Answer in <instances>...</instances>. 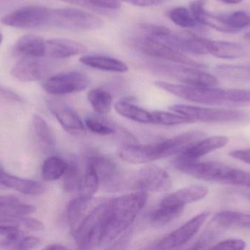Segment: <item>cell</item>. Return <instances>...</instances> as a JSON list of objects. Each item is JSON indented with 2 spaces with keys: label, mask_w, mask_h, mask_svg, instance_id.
<instances>
[{
  "label": "cell",
  "mask_w": 250,
  "mask_h": 250,
  "mask_svg": "<svg viewBox=\"0 0 250 250\" xmlns=\"http://www.w3.org/2000/svg\"><path fill=\"white\" fill-rule=\"evenodd\" d=\"M245 38L248 41H250V32H247L245 35Z\"/></svg>",
  "instance_id": "obj_53"
},
{
  "label": "cell",
  "mask_w": 250,
  "mask_h": 250,
  "mask_svg": "<svg viewBox=\"0 0 250 250\" xmlns=\"http://www.w3.org/2000/svg\"><path fill=\"white\" fill-rule=\"evenodd\" d=\"M104 22L89 12L77 8L48 9L45 25L69 30H95Z\"/></svg>",
  "instance_id": "obj_5"
},
{
  "label": "cell",
  "mask_w": 250,
  "mask_h": 250,
  "mask_svg": "<svg viewBox=\"0 0 250 250\" xmlns=\"http://www.w3.org/2000/svg\"><path fill=\"white\" fill-rule=\"evenodd\" d=\"M22 227L31 231H41L44 229V225L36 219L29 218V217L28 218L25 217Z\"/></svg>",
  "instance_id": "obj_46"
},
{
  "label": "cell",
  "mask_w": 250,
  "mask_h": 250,
  "mask_svg": "<svg viewBox=\"0 0 250 250\" xmlns=\"http://www.w3.org/2000/svg\"><path fill=\"white\" fill-rule=\"evenodd\" d=\"M48 8L40 5L23 6L1 18L4 25L19 29H32L45 25Z\"/></svg>",
  "instance_id": "obj_11"
},
{
  "label": "cell",
  "mask_w": 250,
  "mask_h": 250,
  "mask_svg": "<svg viewBox=\"0 0 250 250\" xmlns=\"http://www.w3.org/2000/svg\"><path fill=\"white\" fill-rule=\"evenodd\" d=\"M13 52L16 55L41 58L45 55L46 43L37 35H23L16 41L13 46Z\"/></svg>",
  "instance_id": "obj_21"
},
{
  "label": "cell",
  "mask_w": 250,
  "mask_h": 250,
  "mask_svg": "<svg viewBox=\"0 0 250 250\" xmlns=\"http://www.w3.org/2000/svg\"><path fill=\"white\" fill-rule=\"evenodd\" d=\"M0 184L4 188L27 195H39L45 191L43 185L40 182L13 176L6 173L2 169H0Z\"/></svg>",
  "instance_id": "obj_20"
},
{
  "label": "cell",
  "mask_w": 250,
  "mask_h": 250,
  "mask_svg": "<svg viewBox=\"0 0 250 250\" xmlns=\"http://www.w3.org/2000/svg\"><path fill=\"white\" fill-rule=\"evenodd\" d=\"M138 46L143 52L151 57L163 59L176 64L191 66L198 68L206 67L203 63L192 60L190 57L185 55L182 51L149 37L146 36L145 38L139 40L138 41Z\"/></svg>",
  "instance_id": "obj_10"
},
{
  "label": "cell",
  "mask_w": 250,
  "mask_h": 250,
  "mask_svg": "<svg viewBox=\"0 0 250 250\" xmlns=\"http://www.w3.org/2000/svg\"><path fill=\"white\" fill-rule=\"evenodd\" d=\"M245 248H246V243L243 240L227 239V240L222 241L214 246L211 247V249L242 250Z\"/></svg>",
  "instance_id": "obj_44"
},
{
  "label": "cell",
  "mask_w": 250,
  "mask_h": 250,
  "mask_svg": "<svg viewBox=\"0 0 250 250\" xmlns=\"http://www.w3.org/2000/svg\"><path fill=\"white\" fill-rule=\"evenodd\" d=\"M228 142L229 138L226 136H213L205 139L203 138L179 156L188 159H198L212 151L223 148L227 145Z\"/></svg>",
  "instance_id": "obj_22"
},
{
  "label": "cell",
  "mask_w": 250,
  "mask_h": 250,
  "mask_svg": "<svg viewBox=\"0 0 250 250\" xmlns=\"http://www.w3.org/2000/svg\"><path fill=\"white\" fill-rule=\"evenodd\" d=\"M209 215V211H204L191 219L160 241L157 245L159 249L173 250L186 245L199 231Z\"/></svg>",
  "instance_id": "obj_13"
},
{
  "label": "cell",
  "mask_w": 250,
  "mask_h": 250,
  "mask_svg": "<svg viewBox=\"0 0 250 250\" xmlns=\"http://www.w3.org/2000/svg\"><path fill=\"white\" fill-rule=\"evenodd\" d=\"M41 243V240L35 236H29L21 238L16 244L15 248L18 250H29L35 248Z\"/></svg>",
  "instance_id": "obj_45"
},
{
  "label": "cell",
  "mask_w": 250,
  "mask_h": 250,
  "mask_svg": "<svg viewBox=\"0 0 250 250\" xmlns=\"http://www.w3.org/2000/svg\"><path fill=\"white\" fill-rule=\"evenodd\" d=\"M223 230H224V229L221 226H219L215 220L213 218L210 222L209 225L204 230V233L191 248L194 250H204L211 248V245Z\"/></svg>",
  "instance_id": "obj_36"
},
{
  "label": "cell",
  "mask_w": 250,
  "mask_h": 250,
  "mask_svg": "<svg viewBox=\"0 0 250 250\" xmlns=\"http://www.w3.org/2000/svg\"><path fill=\"white\" fill-rule=\"evenodd\" d=\"M155 144L137 145L129 144L123 145L118 151V154L123 161L131 164H141L158 160Z\"/></svg>",
  "instance_id": "obj_19"
},
{
  "label": "cell",
  "mask_w": 250,
  "mask_h": 250,
  "mask_svg": "<svg viewBox=\"0 0 250 250\" xmlns=\"http://www.w3.org/2000/svg\"><path fill=\"white\" fill-rule=\"evenodd\" d=\"M169 19L178 26L183 28L195 27L197 21L191 13L190 10L185 7H176L167 13Z\"/></svg>",
  "instance_id": "obj_38"
},
{
  "label": "cell",
  "mask_w": 250,
  "mask_h": 250,
  "mask_svg": "<svg viewBox=\"0 0 250 250\" xmlns=\"http://www.w3.org/2000/svg\"><path fill=\"white\" fill-rule=\"evenodd\" d=\"M96 171L100 186L107 192H117L125 189V173L119 170L115 163L102 157H92L88 160Z\"/></svg>",
  "instance_id": "obj_12"
},
{
  "label": "cell",
  "mask_w": 250,
  "mask_h": 250,
  "mask_svg": "<svg viewBox=\"0 0 250 250\" xmlns=\"http://www.w3.org/2000/svg\"><path fill=\"white\" fill-rule=\"evenodd\" d=\"M208 54L217 58L233 60L244 57L245 51L242 45L236 43L208 40Z\"/></svg>",
  "instance_id": "obj_26"
},
{
  "label": "cell",
  "mask_w": 250,
  "mask_h": 250,
  "mask_svg": "<svg viewBox=\"0 0 250 250\" xmlns=\"http://www.w3.org/2000/svg\"><path fill=\"white\" fill-rule=\"evenodd\" d=\"M32 124L38 139L48 147L56 145V135L51 126L39 114L32 116Z\"/></svg>",
  "instance_id": "obj_33"
},
{
  "label": "cell",
  "mask_w": 250,
  "mask_h": 250,
  "mask_svg": "<svg viewBox=\"0 0 250 250\" xmlns=\"http://www.w3.org/2000/svg\"><path fill=\"white\" fill-rule=\"evenodd\" d=\"M214 220L224 230L229 228L250 229V215L236 212L223 211L216 214Z\"/></svg>",
  "instance_id": "obj_28"
},
{
  "label": "cell",
  "mask_w": 250,
  "mask_h": 250,
  "mask_svg": "<svg viewBox=\"0 0 250 250\" xmlns=\"http://www.w3.org/2000/svg\"><path fill=\"white\" fill-rule=\"evenodd\" d=\"M220 20L233 32L250 27V14L244 11L218 15Z\"/></svg>",
  "instance_id": "obj_35"
},
{
  "label": "cell",
  "mask_w": 250,
  "mask_h": 250,
  "mask_svg": "<svg viewBox=\"0 0 250 250\" xmlns=\"http://www.w3.org/2000/svg\"><path fill=\"white\" fill-rule=\"evenodd\" d=\"M36 211L34 205L20 204L19 202L10 204L0 209V215L10 217H26Z\"/></svg>",
  "instance_id": "obj_40"
},
{
  "label": "cell",
  "mask_w": 250,
  "mask_h": 250,
  "mask_svg": "<svg viewBox=\"0 0 250 250\" xmlns=\"http://www.w3.org/2000/svg\"><path fill=\"white\" fill-rule=\"evenodd\" d=\"M108 201L94 207L73 233L78 248L94 249L104 241Z\"/></svg>",
  "instance_id": "obj_3"
},
{
  "label": "cell",
  "mask_w": 250,
  "mask_h": 250,
  "mask_svg": "<svg viewBox=\"0 0 250 250\" xmlns=\"http://www.w3.org/2000/svg\"><path fill=\"white\" fill-rule=\"evenodd\" d=\"M0 95L6 99L10 101H16V102H23V100L19 94L16 93L13 91L4 88L0 85Z\"/></svg>",
  "instance_id": "obj_49"
},
{
  "label": "cell",
  "mask_w": 250,
  "mask_h": 250,
  "mask_svg": "<svg viewBox=\"0 0 250 250\" xmlns=\"http://www.w3.org/2000/svg\"><path fill=\"white\" fill-rule=\"evenodd\" d=\"M82 5L98 8L116 10L121 7V1L119 0H81Z\"/></svg>",
  "instance_id": "obj_43"
},
{
  "label": "cell",
  "mask_w": 250,
  "mask_h": 250,
  "mask_svg": "<svg viewBox=\"0 0 250 250\" xmlns=\"http://www.w3.org/2000/svg\"><path fill=\"white\" fill-rule=\"evenodd\" d=\"M208 193V189L201 185H192L182 188L167 195L160 204L166 206L184 208L185 205L204 199Z\"/></svg>",
  "instance_id": "obj_17"
},
{
  "label": "cell",
  "mask_w": 250,
  "mask_h": 250,
  "mask_svg": "<svg viewBox=\"0 0 250 250\" xmlns=\"http://www.w3.org/2000/svg\"><path fill=\"white\" fill-rule=\"evenodd\" d=\"M232 158L250 164V149L235 150L229 153Z\"/></svg>",
  "instance_id": "obj_47"
},
{
  "label": "cell",
  "mask_w": 250,
  "mask_h": 250,
  "mask_svg": "<svg viewBox=\"0 0 250 250\" xmlns=\"http://www.w3.org/2000/svg\"><path fill=\"white\" fill-rule=\"evenodd\" d=\"M88 100L96 113L105 115L112 108L113 98L109 92L101 88L92 90L88 92Z\"/></svg>",
  "instance_id": "obj_30"
},
{
  "label": "cell",
  "mask_w": 250,
  "mask_h": 250,
  "mask_svg": "<svg viewBox=\"0 0 250 250\" xmlns=\"http://www.w3.org/2000/svg\"><path fill=\"white\" fill-rule=\"evenodd\" d=\"M85 125L90 132L96 135H110L115 132V129L112 126L96 117H86Z\"/></svg>",
  "instance_id": "obj_41"
},
{
  "label": "cell",
  "mask_w": 250,
  "mask_h": 250,
  "mask_svg": "<svg viewBox=\"0 0 250 250\" xmlns=\"http://www.w3.org/2000/svg\"><path fill=\"white\" fill-rule=\"evenodd\" d=\"M148 194L137 191L108 201L103 243L111 242L125 232L145 206Z\"/></svg>",
  "instance_id": "obj_2"
},
{
  "label": "cell",
  "mask_w": 250,
  "mask_h": 250,
  "mask_svg": "<svg viewBox=\"0 0 250 250\" xmlns=\"http://www.w3.org/2000/svg\"><path fill=\"white\" fill-rule=\"evenodd\" d=\"M184 208L166 206L160 204L150 215V223L156 227H162L176 220L183 212Z\"/></svg>",
  "instance_id": "obj_32"
},
{
  "label": "cell",
  "mask_w": 250,
  "mask_h": 250,
  "mask_svg": "<svg viewBox=\"0 0 250 250\" xmlns=\"http://www.w3.org/2000/svg\"><path fill=\"white\" fill-rule=\"evenodd\" d=\"M157 88L190 102L209 106L242 107L250 106V90H223L214 87L177 85L169 82H154Z\"/></svg>",
  "instance_id": "obj_1"
},
{
  "label": "cell",
  "mask_w": 250,
  "mask_h": 250,
  "mask_svg": "<svg viewBox=\"0 0 250 250\" xmlns=\"http://www.w3.org/2000/svg\"><path fill=\"white\" fill-rule=\"evenodd\" d=\"M3 40V35L1 33V31H0V45H1V42H2Z\"/></svg>",
  "instance_id": "obj_54"
},
{
  "label": "cell",
  "mask_w": 250,
  "mask_h": 250,
  "mask_svg": "<svg viewBox=\"0 0 250 250\" xmlns=\"http://www.w3.org/2000/svg\"><path fill=\"white\" fill-rule=\"evenodd\" d=\"M116 111L129 120L141 123H152L151 113L126 101H120L114 104Z\"/></svg>",
  "instance_id": "obj_27"
},
{
  "label": "cell",
  "mask_w": 250,
  "mask_h": 250,
  "mask_svg": "<svg viewBox=\"0 0 250 250\" xmlns=\"http://www.w3.org/2000/svg\"><path fill=\"white\" fill-rule=\"evenodd\" d=\"M171 178L157 165L146 166L125 176V188L145 192H165L171 189Z\"/></svg>",
  "instance_id": "obj_8"
},
{
  "label": "cell",
  "mask_w": 250,
  "mask_h": 250,
  "mask_svg": "<svg viewBox=\"0 0 250 250\" xmlns=\"http://www.w3.org/2000/svg\"><path fill=\"white\" fill-rule=\"evenodd\" d=\"M148 66L154 73L172 78L185 85L198 87H216L219 85V80L214 75L198 68L159 62L150 63Z\"/></svg>",
  "instance_id": "obj_6"
},
{
  "label": "cell",
  "mask_w": 250,
  "mask_h": 250,
  "mask_svg": "<svg viewBox=\"0 0 250 250\" xmlns=\"http://www.w3.org/2000/svg\"><path fill=\"white\" fill-rule=\"evenodd\" d=\"M91 201L92 200L88 201L79 196L69 203L67 208V218L72 234L93 208H91Z\"/></svg>",
  "instance_id": "obj_25"
},
{
  "label": "cell",
  "mask_w": 250,
  "mask_h": 250,
  "mask_svg": "<svg viewBox=\"0 0 250 250\" xmlns=\"http://www.w3.org/2000/svg\"><path fill=\"white\" fill-rule=\"evenodd\" d=\"M205 136L204 132L190 131L157 143L159 159L182 154Z\"/></svg>",
  "instance_id": "obj_14"
},
{
  "label": "cell",
  "mask_w": 250,
  "mask_h": 250,
  "mask_svg": "<svg viewBox=\"0 0 250 250\" xmlns=\"http://www.w3.org/2000/svg\"><path fill=\"white\" fill-rule=\"evenodd\" d=\"M21 236L20 227L0 225V248H7L15 245Z\"/></svg>",
  "instance_id": "obj_39"
},
{
  "label": "cell",
  "mask_w": 250,
  "mask_h": 250,
  "mask_svg": "<svg viewBox=\"0 0 250 250\" xmlns=\"http://www.w3.org/2000/svg\"><path fill=\"white\" fill-rule=\"evenodd\" d=\"M173 167L192 177L207 182L230 185L235 168L216 161H199L179 156L173 160Z\"/></svg>",
  "instance_id": "obj_4"
},
{
  "label": "cell",
  "mask_w": 250,
  "mask_h": 250,
  "mask_svg": "<svg viewBox=\"0 0 250 250\" xmlns=\"http://www.w3.org/2000/svg\"><path fill=\"white\" fill-rule=\"evenodd\" d=\"M218 1L226 3V4H239L245 0H218Z\"/></svg>",
  "instance_id": "obj_52"
},
{
  "label": "cell",
  "mask_w": 250,
  "mask_h": 250,
  "mask_svg": "<svg viewBox=\"0 0 250 250\" xmlns=\"http://www.w3.org/2000/svg\"><path fill=\"white\" fill-rule=\"evenodd\" d=\"M0 169H2V168H1V166H0Z\"/></svg>",
  "instance_id": "obj_55"
},
{
  "label": "cell",
  "mask_w": 250,
  "mask_h": 250,
  "mask_svg": "<svg viewBox=\"0 0 250 250\" xmlns=\"http://www.w3.org/2000/svg\"><path fill=\"white\" fill-rule=\"evenodd\" d=\"M119 1H125L138 7H151V6L158 5L165 0H119Z\"/></svg>",
  "instance_id": "obj_48"
},
{
  "label": "cell",
  "mask_w": 250,
  "mask_h": 250,
  "mask_svg": "<svg viewBox=\"0 0 250 250\" xmlns=\"http://www.w3.org/2000/svg\"><path fill=\"white\" fill-rule=\"evenodd\" d=\"M140 29L145 33L146 36L151 38H157L171 32L170 29L161 25L143 23L140 25Z\"/></svg>",
  "instance_id": "obj_42"
},
{
  "label": "cell",
  "mask_w": 250,
  "mask_h": 250,
  "mask_svg": "<svg viewBox=\"0 0 250 250\" xmlns=\"http://www.w3.org/2000/svg\"><path fill=\"white\" fill-rule=\"evenodd\" d=\"M80 62L82 64L98 69L109 72L123 73L128 70L126 63L114 57L103 55H86L81 57Z\"/></svg>",
  "instance_id": "obj_24"
},
{
  "label": "cell",
  "mask_w": 250,
  "mask_h": 250,
  "mask_svg": "<svg viewBox=\"0 0 250 250\" xmlns=\"http://www.w3.org/2000/svg\"><path fill=\"white\" fill-rule=\"evenodd\" d=\"M17 202H19V200L16 197L11 195H0V209Z\"/></svg>",
  "instance_id": "obj_50"
},
{
  "label": "cell",
  "mask_w": 250,
  "mask_h": 250,
  "mask_svg": "<svg viewBox=\"0 0 250 250\" xmlns=\"http://www.w3.org/2000/svg\"><path fill=\"white\" fill-rule=\"evenodd\" d=\"M67 162L58 157H51L44 161L41 170L42 178L46 182H54L62 177Z\"/></svg>",
  "instance_id": "obj_31"
},
{
  "label": "cell",
  "mask_w": 250,
  "mask_h": 250,
  "mask_svg": "<svg viewBox=\"0 0 250 250\" xmlns=\"http://www.w3.org/2000/svg\"><path fill=\"white\" fill-rule=\"evenodd\" d=\"M50 111L64 130L69 133L81 134L85 132V126L76 111L62 100L50 98L47 101Z\"/></svg>",
  "instance_id": "obj_15"
},
{
  "label": "cell",
  "mask_w": 250,
  "mask_h": 250,
  "mask_svg": "<svg viewBox=\"0 0 250 250\" xmlns=\"http://www.w3.org/2000/svg\"><path fill=\"white\" fill-rule=\"evenodd\" d=\"M45 249L47 250H67L66 247L62 246V245H59V244H54V245H51L49 246L46 247Z\"/></svg>",
  "instance_id": "obj_51"
},
{
  "label": "cell",
  "mask_w": 250,
  "mask_h": 250,
  "mask_svg": "<svg viewBox=\"0 0 250 250\" xmlns=\"http://www.w3.org/2000/svg\"><path fill=\"white\" fill-rule=\"evenodd\" d=\"M63 177V189L64 192L70 193L78 189L81 179L80 170L77 160L74 157L67 161Z\"/></svg>",
  "instance_id": "obj_34"
},
{
  "label": "cell",
  "mask_w": 250,
  "mask_h": 250,
  "mask_svg": "<svg viewBox=\"0 0 250 250\" xmlns=\"http://www.w3.org/2000/svg\"><path fill=\"white\" fill-rule=\"evenodd\" d=\"M173 113L182 114L192 122L204 123H229L243 122L249 120L250 114L242 110L208 108L196 106L176 104L169 107Z\"/></svg>",
  "instance_id": "obj_7"
},
{
  "label": "cell",
  "mask_w": 250,
  "mask_h": 250,
  "mask_svg": "<svg viewBox=\"0 0 250 250\" xmlns=\"http://www.w3.org/2000/svg\"><path fill=\"white\" fill-rule=\"evenodd\" d=\"M49 70L48 65L38 58L23 57L13 66L11 74L20 82H36L45 77Z\"/></svg>",
  "instance_id": "obj_16"
},
{
  "label": "cell",
  "mask_w": 250,
  "mask_h": 250,
  "mask_svg": "<svg viewBox=\"0 0 250 250\" xmlns=\"http://www.w3.org/2000/svg\"><path fill=\"white\" fill-rule=\"evenodd\" d=\"M152 123L162 126H178V125L188 124L193 122L178 113H170L164 111H154L151 113Z\"/></svg>",
  "instance_id": "obj_37"
},
{
  "label": "cell",
  "mask_w": 250,
  "mask_h": 250,
  "mask_svg": "<svg viewBox=\"0 0 250 250\" xmlns=\"http://www.w3.org/2000/svg\"><path fill=\"white\" fill-rule=\"evenodd\" d=\"M90 83V79L83 72H63L48 78L43 84L45 92L53 95H66L84 91Z\"/></svg>",
  "instance_id": "obj_9"
},
{
  "label": "cell",
  "mask_w": 250,
  "mask_h": 250,
  "mask_svg": "<svg viewBox=\"0 0 250 250\" xmlns=\"http://www.w3.org/2000/svg\"><path fill=\"white\" fill-rule=\"evenodd\" d=\"M205 4L206 0H195L191 2L189 9L197 22L220 32H233L220 20L219 16L208 13L205 9Z\"/></svg>",
  "instance_id": "obj_23"
},
{
  "label": "cell",
  "mask_w": 250,
  "mask_h": 250,
  "mask_svg": "<svg viewBox=\"0 0 250 250\" xmlns=\"http://www.w3.org/2000/svg\"><path fill=\"white\" fill-rule=\"evenodd\" d=\"M100 182L98 175L92 164L87 162L86 172L81 177L79 182V197L91 201L99 189Z\"/></svg>",
  "instance_id": "obj_29"
},
{
  "label": "cell",
  "mask_w": 250,
  "mask_h": 250,
  "mask_svg": "<svg viewBox=\"0 0 250 250\" xmlns=\"http://www.w3.org/2000/svg\"><path fill=\"white\" fill-rule=\"evenodd\" d=\"M45 55L54 59H65L87 52V47L74 40L55 38L45 41Z\"/></svg>",
  "instance_id": "obj_18"
}]
</instances>
